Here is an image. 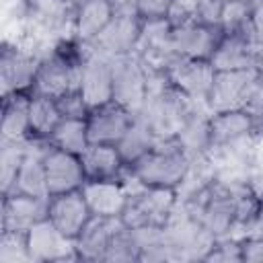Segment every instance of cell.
Returning <instances> with one entry per match:
<instances>
[{"instance_id":"e575fe53","label":"cell","mask_w":263,"mask_h":263,"mask_svg":"<svg viewBox=\"0 0 263 263\" xmlns=\"http://www.w3.org/2000/svg\"><path fill=\"white\" fill-rule=\"evenodd\" d=\"M103 263H140V247L136 242L134 230L129 226H125V222L113 234V238L105 251Z\"/></svg>"},{"instance_id":"d590c367","label":"cell","mask_w":263,"mask_h":263,"mask_svg":"<svg viewBox=\"0 0 263 263\" xmlns=\"http://www.w3.org/2000/svg\"><path fill=\"white\" fill-rule=\"evenodd\" d=\"M0 263H33L27 245V232L0 230Z\"/></svg>"},{"instance_id":"484cf974","label":"cell","mask_w":263,"mask_h":263,"mask_svg":"<svg viewBox=\"0 0 263 263\" xmlns=\"http://www.w3.org/2000/svg\"><path fill=\"white\" fill-rule=\"evenodd\" d=\"M80 160L86 173V181L119 179V175L127 166L115 144H88L80 154Z\"/></svg>"},{"instance_id":"ffe728a7","label":"cell","mask_w":263,"mask_h":263,"mask_svg":"<svg viewBox=\"0 0 263 263\" xmlns=\"http://www.w3.org/2000/svg\"><path fill=\"white\" fill-rule=\"evenodd\" d=\"M222 37H224L222 27L203 25L197 21L173 29V45L181 58L210 60Z\"/></svg>"},{"instance_id":"603a6c76","label":"cell","mask_w":263,"mask_h":263,"mask_svg":"<svg viewBox=\"0 0 263 263\" xmlns=\"http://www.w3.org/2000/svg\"><path fill=\"white\" fill-rule=\"evenodd\" d=\"M123 220L121 218H103V216H92L84 230L76 238V251L80 261L88 263H103L105 251L113 238V234L121 228Z\"/></svg>"},{"instance_id":"f6af8a7d","label":"cell","mask_w":263,"mask_h":263,"mask_svg":"<svg viewBox=\"0 0 263 263\" xmlns=\"http://www.w3.org/2000/svg\"><path fill=\"white\" fill-rule=\"evenodd\" d=\"M253 29H255L257 41L263 43V2L255 4V8H253Z\"/></svg>"},{"instance_id":"7dc6e473","label":"cell","mask_w":263,"mask_h":263,"mask_svg":"<svg viewBox=\"0 0 263 263\" xmlns=\"http://www.w3.org/2000/svg\"><path fill=\"white\" fill-rule=\"evenodd\" d=\"M255 68L259 72H263V43H257V51H255Z\"/></svg>"},{"instance_id":"ab89813d","label":"cell","mask_w":263,"mask_h":263,"mask_svg":"<svg viewBox=\"0 0 263 263\" xmlns=\"http://www.w3.org/2000/svg\"><path fill=\"white\" fill-rule=\"evenodd\" d=\"M242 111H247L255 121L263 123V72L257 74L253 86H251V92L247 97V103L242 107Z\"/></svg>"},{"instance_id":"9a60e30c","label":"cell","mask_w":263,"mask_h":263,"mask_svg":"<svg viewBox=\"0 0 263 263\" xmlns=\"http://www.w3.org/2000/svg\"><path fill=\"white\" fill-rule=\"evenodd\" d=\"M173 86H177L183 95L197 103H205L216 68L210 60H195V58H179L166 72Z\"/></svg>"},{"instance_id":"ee69618b","label":"cell","mask_w":263,"mask_h":263,"mask_svg":"<svg viewBox=\"0 0 263 263\" xmlns=\"http://www.w3.org/2000/svg\"><path fill=\"white\" fill-rule=\"evenodd\" d=\"M109 4L113 16H138V0H109Z\"/></svg>"},{"instance_id":"44dd1931","label":"cell","mask_w":263,"mask_h":263,"mask_svg":"<svg viewBox=\"0 0 263 263\" xmlns=\"http://www.w3.org/2000/svg\"><path fill=\"white\" fill-rule=\"evenodd\" d=\"M140 29H142V18L138 16H113L109 25L103 29V33L88 45L109 58L127 55L136 51Z\"/></svg>"},{"instance_id":"7bdbcfd3","label":"cell","mask_w":263,"mask_h":263,"mask_svg":"<svg viewBox=\"0 0 263 263\" xmlns=\"http://www.w3.org/2000/svg\"><path fill=\"white\" fill-rule=\"evenodd\" d=\"M242 263H263V234H249L240 238Z\"/></svg>"},{"instance_id":"4fadbf2b","label":"cell","mask_w":263,"mask_h":263,"mask_svg":"<svg viewBox=\"0 0 263 263\" xmlns=\"http://www.w3.org/2000/svg\"><path fill=\"white\" fill-rule=\"evenodd\" d=\"M136 117L138 113L125 109L123 105L115 101H109L101 107L90 109L86 117V129H88L90 144H115L117 146V142L136 121Z\"/></svg>"},{"instance_id":"277c9868","label":"cell","mask_w":263,"mask_h":263,"mask_svg":"<svg viewBox=\"0 0 263 263\" xmlns=\"http://www.w3.org/2000/svg\"><path fill=\"white\" fill-rule=\"evenodd\" d=\"M189 164V154L183 150L177 138L158 140L150 152H146L140 160L129 164L132 173L144 183L152 187H168L177 189Z\"/></svg>"},{"instance_id":"3957f363","label":"cell","mask_w":263,"mask_h":263,"mask_svg":"<svg viewBox=\"0 0 263 263\" xmlns=\"http://www.w3.org/2000/svg\"><path fill=\"white\" fill-rule=\"evenodd\" d=\"M82 70V45L76 41L60 43L51 53H47L37 70L31 95L62 97L64 92L76 90L80 86Z\"/></svg>"},{"instance_id":"83f0119b","label":"cell","mask_w":263,"mask_h":263,"mask_svg":"<svg viewBox=\"0 0 263 263\" xmlns=\"http://www.w3.org/2000/svg\"><path fill=\"white\" fill-rule=\"evenodd\" d=\"M210 117H212V111L208 109L205 103H201L197 105V109L191 113V117L179 132L177 140L189 156L203 154L210 150Z\"/></svg>"},{"instance_id":"f1b7e54d","label":"cell","mask_w":263,"mask_h":263,"mask_svg":"<svg viewBox=\"0 0 263 263\" xmlns=\"http://www.w3.org/2000/svg\"><path fill=\"white\" fill-rule=\"evenodd\" d=\"M216 179H218V171H216V164H214V160L210 158L208 152L189 156L187 171H185V175H183L179 187L175 189L179 201L185 199V197H189V195L199 193V191L205 189V187H210Z\"/></svg>"},{"instance_id":"836d02e7","label":"cell","mask_w":263,"mask_h":263,"mask_svg":"<svg viewBox=\"0 0 263 263\" xmlns=\"http://www.w3.org/2000/svg\"><path fill=\"white\" fill-rule=\"evenodd\" d=\"M29 146L27 140H0V193H8L14 185V179L18 175V168L25 160Z\"/></svg>"},{"instance_id":"74e56055","label":"cell","mask_w":263,"mask_h":263,"mask_svg":"<svg viewBox=\"0 0 263 263\" xmlns=\"http://www.w3.org/2000/svg\"><path fill=\"white\" fill-rule=\"evenodd\" d=\"M58 103V109L62 113V117L66 119H86L88 117V103L84 101L82 92L76 88V90H70V92H64L62 97L55 99Z\"/></svg>"},{"instance_id":"f546056e","label":"cell","mask_w":263,"mask_h":263,"mask_svg":"<svg viewBox=\"0 0 263 263\" xmlns=\"http://www.w3.org/2000/svg\"><path fill=\"white\" fill-rule=\"evenodd\" d=\"M156 142H158V138L152 134V129L146 125V121L142 117H136V121L129 125V129L117 142V150H119L123 162L129 166L136 160H140L146 152H150Z\"/></svg>"},{"instance_id":"8d00e7d4","label":"cell","mask_w":263,"mask_h":263,"mask_svg":"<svg viewBox=\"0 0 263 263\" xmlns=\"http://www.w3.org/2000/svg\"><path fill=\"white\" fill-rule=\"evenodd\" d=\"M203 261H208V263H242V247H240V240L238 238H232V236H220V238H216Z\"/></svg>"},{"instance_id":"7a4b0ae2","label":"cell","mask_w":263,"mask_h":263,"mask_svg":"<svg viewBox=\"0 0 263 263\" xmlns=\"http://www.w3.org/2000/svg\"><path fill=\"white\" fill-rule=\"evenodd\" d=\"M119 181L127 189V203L121 214V220L129 228L140 226H166L171 216L179 205L175 189L144 185L129 166L123 168Z\"/></svg>"},{"instance_id":"d6a6232c","label":"cell","mask_w":263,"mask_h":263,"mask_svg":"<svg viewBox=\"0 0 263 263\" xmlns=\"http://www.w3.org/2000/svg\"><path fill=\"white\" fill-rule=\"evenodd\" d=\"M220 27L224 35H247L257 39L253 29V2L251 0H226L222 8Z\"/></svg>"},{"instance_id":"60d3db41","label":"cell","mask_w":263,"mask_h":263,"mask_svg":"<svg viewBox=\"0 0 263 263\" xmlns=\"http://www.w3.org/2000/svg\"><path fill=\"white\" fill-rule=\"evenodd\" d=\"M224 2L226 0H197V23L220 27Z\"/></svg>"},{"instance_id":"d6986e66","label":"cell","mask_w":263,"mask_h":263,"mask_svg":"<svg viewBox=\"0 0 263 263\" xmlns=\"http://www.w3.org/2000/svg\"><path fill=\"white\" fill-rule=\"evenodd\" d=\"M49 148V140L43 138H29L25 160L18 168V175L14 179V185L8 193H25V195H37V197H49L47 189V175L43 156ZM4 195V193H2Z\"/></svg>"},{"instance_id":"bcb514c9","label":"cell","mask_w":263,"mask_h":263,"mask_svg":"<svg viewBox=\"0 0 263 263\" xmlns=\"http://www.w3.org/2000/svg\"><path fill=\"white\" fill-rule=\"evenodd\" d=\"M253 166L263 171V136H261V138H259V142H257V148H255V158H253Z\"/></svg>"},{"instance_id":"cb8c5ba5","label":"cell","mask_w":263,"mask_h":263,"mask_svg":"<svg viewBox=\"0 0 263 263\" xmlns=\"http://www.w3.org/2000/svg\"><path fill=\"white\" fill-rule=\"evenodd\" d=\"M257 39L247 35H224L214 49L210 62L216 70H249L255 68Z\"/></svg>"},{"instance_id":"ba28073f","label":"cell","mask_w":263,"mask_h":263,"mask_svg":"<svg viewBox=\"0 0 263 263\" xmlns=\"http://www.w3.org/2000/svg\"><path fill=\"white\" fill-rule=\"evenodd\" d=\"M257 74H259L257 68H249V70H216L210 95L205 99L208 109L212 113L242 109Z\"/></svg>"},{"instance_id":"2e32d148","label":"cell","mask_w":263,"mask_h":263,"mask_svg":"<svg viewBox=\"0 0 263 263\" xmlns=\"http://www.w3.org/2000/svg\"><path fill=\"white\" fill-rule=\"evenodd\" d=\"M49 197L25 195V193H4L0 212V230L29 232L31 226L47 218Z\"/></svg>"},{"instance_id":"e0dca14e","label":"cell","mask_w":263,"mask_h":263,"mask_svg":"<svg viewBox=\"0 0 263 263\" xmlns=\"http://www.w3.org/2000/svg\"><path fill=\"white\" fill-rule=\"evenodd\" d=\"M47 218L60 232H64L68 238L76 240L78 234L88 224V220L92 218V214H90V208H88L82 191L76 189V191L49 195Z\"/></svg>"},{"instance_id":"4dcf8cb0","label":"cell","mask_w":263,"mask_h":263,"mask_svg":"<svg viewBox=\"0 0 263 263\" xmlns=\"http://www.w3.org/2000/svg\"><path fill=\"white\" fill-rule=\"evenodd\" d=\"M62 121V113L58 109V103L53 97L47 95H31V107H29V123H31V136L47 140L55 125Z\"/></svg>"},{"instance_id":"7402d4cb","label":"cell","mask_w":263,"mask_h":263,"mask_svg":"<svg viewBox=\"0 0 263 263\" xmlns=\"http://www.w3.org/2000/svg\"><path fill=\"white\" fill-rule=\"evenodd\" d=\"M80 191L92 216L121 218L127 203V189L119 179H101V181L88 179Z\"/></svg>"},{"instance_id":"d4e9b609","label":"cell","mask_w":263,"mask_h":263,"mask_svg":"<svg viewBox=\"0 0 263 263\" xmlns=\"http://www.w3.org/2000/svg\"><path fill=\"white\" fill-rule=\"evenodd\" d=\"M29 107H31V92H10L2 97L0 140L18 142L31 138Z\"/></svg>"},{"instance_id":"6da1fadb","label":"cell","mask_w":263,"mask_h":263,"mask_svg":"<svg viewBox=\"0 0 263 263\" xmlns=\"http://www.w3.org/2000/svg\"><path fill=\"white\" fill-rule=\"evenodd\" d=\"M148 74V95L138 113L152 129L158 140L177 138L191 113L197 109V101L183 95L177 86L171 84L166 72L146 70Z\"/></svg>"},{"instance_id":"ac0fdd59","label":"cell","mask_w":263,"mask_h":263,"mask_svg":"<svg viewBox=\"0 0 263 263\" xmlns=\"http://www.w3.org/2000/svg\"><path fill=\"white\" fill-rule=\"evenodd\" d=\"M43 164H45L49 195L76 191V189H82V185L86 183V173H84L82 160L76 154L64 152L49 144V148L45 150V156H43Z\"/></svg>"},{"instance_id":"5b68a950","label":"cell","mask_w":263,"mask_h":263,"mask_svg":"<svg viewBox=\"0 0 263 263\" xmlns=\"http://www.w3.org/2000/svg\"><path fill=\"white\" fill-rule=\"evenodd\" d=\"M164 240L173 251L175 261H203L216 236H212L199 220L191 218L177 205L164 226Z\"/></svg>"},{"instance_id":"f35d334b","label":"cell","mask_w":263,"mask_h":263,"mask_svg":"<svg viewBox=\"0 0 263 263\" xmlns=\"http://www.w3.org/2000/svg\"><path fill=\"white\" fill-rule=\"evenodd\" d=\"M166 21L173 29L195 23L197 21V0H173L168 6V12H166Z\"/></svg>"},{"instance_id":"52a82bcc","label":"cell","mask_w":263,"mask_h":263,"mask_svg":"<svg viewBox=\"0 0 263 263\" xmlns=\"http://www.w3.org/2000/svg\"><path fill=\"white\" fill-rule=\"evenodd\" d=\"M113 70V101L125 109L140 113L148 95V74L136 53L111 58Z\"/></svg>"},{"instance_id":"9c48e42d","label":"cell","mask_w":263,"mask_h":263,"mask_svg":"<svg viewBox=\"0 0 263 263\" xmlns=\"http://www.w3.org/2000/svg\"><path fill=\"white\" fill-rule=\"evenodd\" d=\"M78 90L82 92L90 109L113 101L111 58L92 49L90 45H82V70H80Z\"/></svg>"},{"instance_id":"7c38bea8","label":"cell","mask_w":263,"mask_h":263,"mask_svg":"<svg viewBox=\"0 0 263 263\" xmlns=\"http://www.w3.org/2000/svg\"><path fill=\"white\" fill-rule=\"evenodd\" d=\"M263 136V123L255 121L247 111H222L210 117V148L236 146Z\"/></svg>"},{"instance_id":"b9f144b4","label":"cell","mask_w":263,"mask_h":263,"mask_svg":"<svg viewBox=\"0 0 263 263\" xmlns=\"http://www.w3.org/2000/svg\"><path fill=\"white\" fill-rule=\"evenodd\" d=\"M173 0H138V16L142 21L166 18L168 6Z\"/></svg>"},{"instance_id":"4316f807","label":"cell","mask_w":263,"mask_h":263,"mask_svg":"<svg viewBox=\"0 0 263 263\" xmlns=\"http://www.w3.org/2000/svg\"><path fill=\"white\" fill-rule=\"evenodd\" d=\"M113 18L109 0H86L74 16V41L80 45L92 43Z\"/></svg>"},{"instance_id":"5bb4252c","label":"cell","mask_w":263,"mask_h":263,"mask_svg":"<svg viewBox=\"0 0 263 263\" xmlns=\"http://www.w3.org/2000/svg\"><path fill=\"white\" fill-rule=\"evenodd\" d=\"M74 16L66 0H27V18L60 43L74 41Z\"/></svg>"},{"instance_id":"c3c4849f","label":"cell","mask_w":263,"mask_h":263,"mask_svg":"<svg viewBox=\"0 0 263 263\" xmlns=\"http://www.w3.org/2000/svg\"><path fill=\"white\" fill-rule=\"evenodd\" d=\"M66 2H68V4H70L74 10H78V8H80V6H82L86 0H66Z\"/></svg>"},{"instance_id":"30bf717a","label":"cell","mask_w":263,"mask_h":263,"mask_svg":"<svg viewBox=\"0 0 263 263\" xmlns=\"http://www.w3.org/2000/svg\"><path fill=\"white\" fill-rule=\"evenodd\" d=\"M41 58L14 45L2 41L0 45V86L2 97L10 92H31L39 70Z\"/></svg>"},{"instance_id":"8992f818","label":"cell","mask_w":263,"mask_h":263,"mask_svg":"<svg viewBox=\"0 0 263 263\" xmlns=\"http://www.w3.org/2000/svg\"><path fill=\"white\" fill-rule=\"evenodd\" d=\"M146 70L168 72V68L181 58L173 45V27L166 18L142 21L140 39L134 51Z\"/></svg>"},{"instance_id":"8fae6325","label":"cell","mask_w":263,"mask_h":263,"mask_svg":"<svg viewBox=\"0 0 263 263\" xmlns=\"http://www.w3.org/2000/svg\"><path fill=\"white\" fill-rule=\"evenodd\" d=\"M29 255L33 263H66V261H80L76 251V240L68 238L60 232L49 218L37 222L27 232Z\"/></svg>"},{"instance_id":"1f68e13d","label":"cell","mask_w":263,"mask_h":263,"mask_svg":"<svg viewBox=\"0 0 263 263\" xmlns=\"http://www.w3.org/2000/svg\"><path fill=\"white\" fill-rule=\"evenodd\" d=\"M47 140L53 148H60L64 152L80 156L86 150V146L90 144L88 129H86V119H66V117H62V121L55 125V129L51 132V136Z\"/></svg>"}]
</instances>
